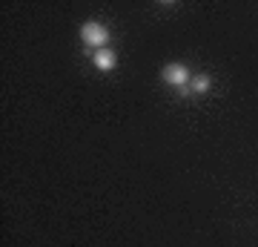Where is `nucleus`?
Segmentation results:
<instances>
[{
  "label": "nucleus",
  "instance_id": "nucleus-3",
  "mask_svg": "<svg viewBox=\"0 0 258 247\" xmlns=\"http://www.w3.org/2000/svg\"><path fill=\"white\" fill-rule=\"evenodd\" d=\"M92 64L98 72H112L118 66V52L115 49H98V52H92Z\"/></svg>",
  "mask_w": 258,
  "mask_h": 247
},
{
  "label": "nucleus",
  "instance_id": "nucleus-1",
  "mask_svg": "<svg viewBox=\"0 0 258 247\" xmlns=\"http://www.w3.org/2000/svg\"><path fill=\"white\" fill-rule=\"evenodd\" d=\"M81 37L83 43L89 46V49H106V40H109V29L103 26V23H98V20H86L81 26Z\"/></svg>",
  "mask_w": 258,
  "mask_h": 247
},
{
  "label": "nucleus",
  "instance_id": "nucleus-4",
  "mask_svg": "<svg viewBox=\"0 0 258 247\" xmlns=\"http://www.w3.org/2000/svg\"><path fill=\"white\" fill-rule=\"evenodd\" d=\"M210 86H212V78L207 72L195 75L192 81H189V92H192V95H204V92H210Z\"/></svg>",
  "mask_w": 258,
  "mask_h": 247
},
{
  "label": "nucleus",
  "instance_id": "nucleus-2",
  "mask_svg": "<svg viewBox=\"0 0 258 247\" xmlns=\"http://www.w3.org/2000/svg\"><path fill=\"white\" fill-rule=\"evenodd\" d=\"M161 78H164L169 86H181V89L192 81V78H189V69H186L184 64H166L164 72H161Z\"/></svg>",
  "mask_w": 258,
  "mask_h": 247
}]
</instances>
